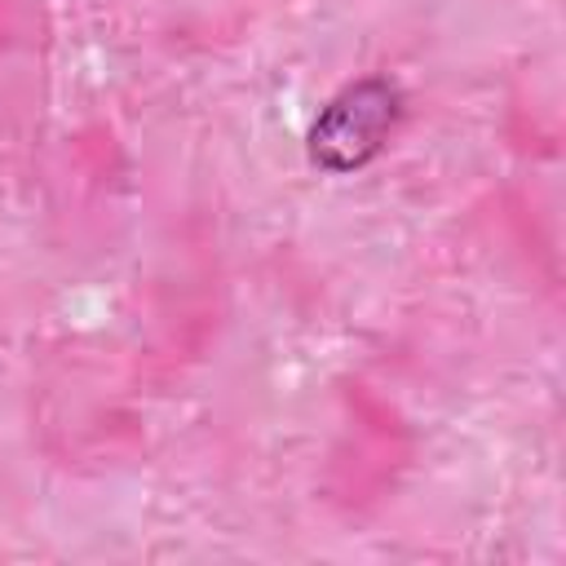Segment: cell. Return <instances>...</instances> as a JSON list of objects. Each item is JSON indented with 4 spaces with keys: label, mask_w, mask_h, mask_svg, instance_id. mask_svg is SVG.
<instances>
[{
    "label": "cell",
    "mask_w": 566,
    "mask_h": 566,
    "mask_svg": "<svg viewBox=\"0 0 566 566\" xmlns=\"http://www.w3.org/2000/svg\"><path fill=\"white\" fill-rule=\"evenodd\" d=\"M402 111V93L394 80L385 75H363L354 84H345L310 124L305 150L310 164L323 172H354L363 164H371L389 137V128L398 124Z\"/></svg>",
    "instance_id": "cell-1"
}]
</instances>
